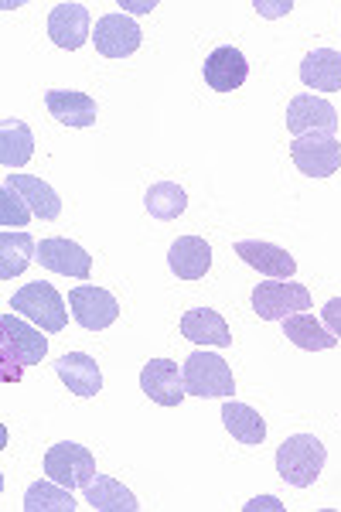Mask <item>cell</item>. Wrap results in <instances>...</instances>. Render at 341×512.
Returning a JSON list of instances; mask_svg holds the SVG:
<instances>
[{
  "instance_id": "1",
  "label": "cell",
  "mask_w": 341,
  "mask_h": 512,
  "mask_svg": "<svg viewBox=\"0 0 341 512\" xmlns=\"http://www.w3.org/2000/svg\"><path fill=\"white\" fill-rule=\"evenodd\" d=\"M0 366H4V383H18L24 366H38L48 352V338L41 328H31L18 315L0 318Z\"/></svg>"
},
{
  "instance_id": "2",
  "label": "cell",
  "mask_w": 341,
  "mask_h": 512,
  "mask_svg": "<svg viewBox=\"0 0 341 512\" xmlns=\"http://www.w3.org/2000/svg\"><path fill=\"white\" fill-rule=\"evenodd\" d=\"M328 448L314 434H294L277 448V472L294 489H311L324 472Z\"/></svg>"
},
{
  "instance_id": "3",
  "label": "cell",
  "mask_w": 341,
  "mask_h": 512,
  "mask_svg": "<svg viewBox=\"0 0 341 512\" xmlns=\"http://www.w3.org/2000/svg\"><path fill=\"white\" fill-rule=\"evenodd\" d=\"M11 311L21 315L24 321H31V325H38L41 332H48V335L65 332V325H69V311H65L62 294H58L52 284H45V280L24 284L21 291L11 297Z\"/></svg>"
},
{
  "instance_id": "4",
  "label": "cell",
  "mask_w": 341,
  "mask_h": 512,
  "mask_svg": "<svg viewBox=\"0 0 341 512\" xmlns=\"http://www.w3.org/2000/svg\"><path fill=\"white\" fill-rule=\"evenodd\" d=\"M185 390L188 396H202V400H219V396L236 393V379L222 355L215 352H191L185 359Z\"/></svg>"
},
{
  "instance_id": "5",
  "label": "cell",
  "mask_w": 341,
  "mask_h": 512,
  "mask_svg": "<svg viewBox=\"0 0 341 512\" xmlns=\"http://www.w3.org/2000/svg\"><path fill=\"white\" fill-rule=\"evenodd\" d=\"M45 475L52 478V482L65 485L69 492H76V489H86V485L93 482L99 472H96L93 451L82 448V444L62 441V444H55V448H48Z\"/></svg>"
},
{
  "instance_id": "6",
  "label": "cell",
  "mask_w": 341,
  "mask_h": 512,
  "mask_svg": "<svg viewBox=\"0 0 341 512\" xmlns=\"http://www.w3.org/2000/svg\"><path fill=\"white\" fill-rule=\"evenodd\" d=\"M253 311L263 321H284L290 315L311 311V291L304 284H287V280H266L253 291Z\"/></svg>"
},
{
  "instance_id": "7",
  "label": "cell",
  "mask_w": 341,
  "mask_h": 512,
  "mask_svg": "<svg viewBox=\"0 0 341 512\" xmlns=\"http://www.w3.org/2000/svg\"><path fill=\"white\" fill-rule=\"evenodd\" d=\"M290 158L307 178H331L341 168V144L335 134H301L290 140Z\"/></svg>"
},
{
  "instance_id": "8",
  "label": "cell",
  "mask_w": 341,
  "mask_h": 512,
  "mask_svg": "<svg viewBox=\"0 0 341 512\" xmlns=\"http://www.w3.org/2000/svg\"><path fill=\"white\" fill-rule=\"evenodd\" d=\"M69 308H72V318L79 321L86 332H103L110 328L116 318H120V304L110 291L96 284H79L69 291Z\"/></svg>"
},
{
  "instance_id": "9",
  "label": "cell",
  "mask_w": 341,
  "mask_h": 512,
  "mask_svg": "<svg viewBox=\"0 0 341 512\" xmlns=\"http://www.w3.org/2000/svg\"><path fill=\"white\" fill-rule=\"evenodd\" d=\"M35 260L45 270H52V274H62V277L89 280V274H93V256L82 250L79 243H72V239H65V236L41 239Z\"/></svg>"
},
{
  "instance_id": "10",
  "label": "cell",
  "mask_w": 341,
  "mask_h": 512,
  "mask_svg": "<svg viewBox=\"0 0 341 512\" xmlns=\"http://www.w3.org/2000/svg\"><path fill=\"white\" fill-rule=\"evenodd\" d=\"M287 130L294 137L301 134H335L338 130V110L321 96L301 93L290 99L287 106Z\"/></svg>"
},
{
  "instance_id": "11",
  "label": "cell",
  "mask_w": 341,
  "mask_h": 512,
  "mask_svg": "<svg viewBox=\"0 0 341 512\" xmlns=\"http://www.w3.org/2000/svg\"><path fill=\"white\" fill-rule=\"evenodd\" d=\"M140 28L137 21L127 18V14H103L96 21V31H93V45L103 59H127L140 48Z\"/></svg>"
},
{
  "instance_id": "12",
  "label": "cell",
  "mask_w": 341,
  "mask_h": 512,
  "mask_svg": "<svg viewBox=\"0 0 341 512\" xmlns=\"http://www.w3.org/2000/svg\"><path fill=\"white\" fill-rule=\"evenodd\" d=\"M140 390H144L157 407H178L188 396L185 390V373L178 369V362L171 359H151L140 369Z\"/></svg>"
},
{
  "instance_id": "13",
  "label": "cell",
  "mask_w": 341,
  "mask_h": 512,
  "mask_svg": "<svg viewBox=\"0 0 341 512\" xmlns=\"http://www.w3.org/2000/svg\"><path fill=\"white\" fill-rule=\"evenodd\" d=\"M48 38L65 52H76L89 41V7L86 4H55L48 14Z\"/></svg>"
},
{
  "instance_id": "14",
  "label": "cell",
  "mask_w": 341,
  "mask_h": 512,
  "mask_svg": "<svg viewBox=\"0 0 341 512\" xmlns=\"http://www.w3.org/2000/svg\"><path fill=\"white\" fill-rule=\"evenodd\" d=\"M202 72L215 93H236L249 76V65H246V55L239 52L236 45H219L209 59H205Z\"/></svg>"
},
{
  "instance_id": "15",
  "label": "cell",
  "mask_w": 341,
  "mask_h": 512,
  "mask_svg": "<svg viewBox=\"0 0 341 512\" xmlns=\"http://www.w3.org/2000/svg\"><path fill=\"white\" fill-rule=\"evenodd\" d=\"M236 256L243 263H249L253 270H260L270 280H290L297 274V260L287 250L273 243H260V239H243L236 243Z\"/></svg>"
},
{
  "instance_id": "16",
  "label": "cell",
  "mask_w": 341,
  "mask_h": 512,
  "mask_svg": "<svg viewBox=\"0 0 341 512\" xmlns=\"http://www.w3.org/2000/svg\"><path fill=\"white\" fill-rule=\"evenodd\" d=\"M45 106L58 123H65V127H93L99 117L96 99L79 93V89H48Z\"/></svg>"
},
{
  "instance_id": "17",
  "label": "cell",
  "mask_w": 341,
  "mask_h": 512,
  "mask_svg": "<svg viewBox=\"0 0 341 512\" xmlns=\"http://www.w3.org/2000/svg\"><path fill=\"white\" fill-rule=\"evenodd\" d=\"M168 267L178 280H202L212 267V246L202 236H181L168 250Z\"/></svg>"
},
{
  "instance_id": "18",
  "label": "cell",
  "mask_w": 341,
  "mask_h": 512,
  "mask_svg": "<svg viewBox=\"0 0 341 512\" xmlns=\"http://www.w3.org/2000/svg\"><path fill=\"white\" fill-rule=\"evenodd\" d=\"M181 335L195 345H212V349H229L232 332L226 325V318L212 308H191L181 318Z\"/></svg>"
},
{
  "instance_id": "19",
  "label": "cell",
  "mask_w": 341,
  "mask_h": 512,
  "mask_svg": "<svg viewBox=\"0 0 341 512\" xmlns=\"http://www.w3.org/2000/svg\"><path fill=\"white\" fill-rule=\"evenodd\" d=\"M55 373L69 386V393H76V396H96L103 390V373H99L93 355H86V352L62 355V359L55 362Z\"/></svg>"
},
{
  "instance_id": "20",
  "label": "cell",
  "mask_w": 341,
  "mask_h": 512,
  "mask_svg": "<svg viewBox=\"0 0 341 512\" xmlns=\"http://www.w3.org/2000/svg\"><path fill=\"white\" fill-rule=\"evenodd\" d=\"M301 82L314 93H338L341 89V52L335 48H314L301 62Z\"/></svg>"
},
{
  "instance_id": "21",
  "label": "cell",
  "mask_w": 341,
  "mask_h": 512,
  "mask_svg": "<svg viewBox=\"0 0 341 512\" xmlns=\"http://www.w3.org/2000/svg\"><path fill=\"white\" fill-rule=\"evenodd\" d=\"M31 158H35V137H31V127L18 117H7L0 123V164L7 171L24 168Z\"/></svg>"
},
{
  "instance_id": "22",
  "label": "cell",
  "mask_w": 341,
  "mask_h": 512,
  "mask_svg": "<svg viewBox=\"0 0 341 512\" xmlns=\"http://www.w3.org/2000/svg\"><path fill=\"white\" fill-rule=\"evenodd\" d=\"M4 185L18 188V192L24 195V202L31 205V212H35V219H45L52 222L62 216V198H58V192L48 181H41L35 175H7Z\"/></svg>"
},
{
  "instance_id": "23",
  "label": "cell",
  "mask_w": 341,
  "mask_h": 512,
  "mask_svg": "<svg viewBox=\"0 0 341 512\" xmlns=\"http://www.w3.org/2000/svg\"><path fill=\"white\" fill-rule=\"evenodd\" d=\"M82 492H86V502L93 512H137L140 509L137 495L110 475H96Z\"/></svg>"
},
{
  "instance_id": "24",
  "label": "cell",
  "mask_w": 341,
  "mask_h": 512,
  "mask_svg": "<svg viewBox=\"0 0 341 512\" xmlns=\"http://www.w3.org/2000/svg\"><path fill=\"white\" fill-rule=\"evenodd\" d=\"M284 335L304 352H328V349H335V345H338V335H331L328 328H324V321L307 315V311L284 318Z\"/></svg>"
},
{
  "instance_id": "25",
  "label": "cell",
  "mask_w": 341,
  "mask_h": 512,
  "mask_svg": "<svg viewBox=\"0 0 341 512\" xmlns=\"http://www.w3.org/2000/svg\"><path fill=\"white\" fill-rule=\"evenodd\" d=\"M31 256H38V243L28 233H0V280H14L28 270Z\"/></svg>"
},
{
  "instance_id": "26",
  "label": "cell",
  "mask_w": 341,
  "mask_h": 512,
  "mask_svg": "<svg viewBox=\"0 0 341 512\" xmlns=\"http://www.w3.org/2000/svg\"><path fill=\"white\" fill-rule=\"evenodd\" d=\"M222 424H226V431L243 444H263L266 441V420L256 414L253 407H246V403L229 400L226 407H222Z\"/></svg>"
},
{
  "instance_id": "27",
  "label": "cell",
  "mask_w": 341,
  "mask_h": 512,
  "mask_svg": "<svg viewBox=\"0 0 341 512\" xmlns=\"http://www.w3.org/2000/svg\"><path fill=\"white\" fill-rule=\"evenodd\" d=\"M144 209L151 212L154 219L171 222V219H178L181 212L188 209V195H185V188L174 185V181H157V185L147 188Z\"/></svg>"
},
{
  "instance_id": "28",
  "label": "cell",
  "mask_w": 341,
  "mask_h": 512,
  "mask_svg": "<svg viewBox=\"0 0 341 512\" xmlns=\"http://www.w3.org/2000/svg\"><path fill=\"white\" fill-rule=\"evenodd\" d=\"M79 502L72 499V492L58 482H35L24 492V509L28 512H76Z\"/></svg>"
},
{
  "instance_id": "29",
  "label": "cell",
  "mask_w": 341,
  "mask_h": 512,
  "mask_svg": "<svg viewBox=\"0 0 341 512\" xmlns=\"http://www.w3.org/2000/svg\"><path fill=\"white\" fill-rule=\"evenodd\" d=\"M35 219V212H31V205L24 202V195L18 188L11 185H0V226L11 229V226H28V222Z\"/></svg>"
},
{
  "instance_id": "30",
  "label": "cell",
  "mask_w": 341,
  "mask_h": 512,
  "mask_svg": "<svg viewBox=\"0 0 341 512\" xmlns=\"http://www.w3.org/2000/svg\"><path fill=\"white\" fill-rule=\"evenodd\" d=\"M321 321H324V328H328L331 335L341 338V297H331V301L324 304Z\"/></svg>"
},
{
  "instance_id": "31",
  "label": "cell",
  "mask_w": 341,
  "mask_h": 512,
  "mask_svg": "<svg viewBox=\"0 0 341 512\" xmlns=\"http://www.w3.org/2000/svg\"><path fill=\"white\" fill-rule=\"evenodd\" d=\"M290 7H294L290 0H280V4H266V0H253V11L266 14V18H280V14H287Z\"/></svg>"
},
{
  "instance_id": "32",
  "label": "cell",
  "mask_w": 341,
  "mask_h": 512,
  "mask_svg": "<svg viewBox=\"0 0 341 512\" xmlns=\"http://www.w3.org/2000/svg\"><path fill=\"white\" fill-rule=\"evenodd\" d=\"M260 506H273V509H280V502L277 499H270V495H263V499H253L246 509H260Z\"/></svg>"
},
{
  "instance_id": "33",
  "label": "cell",
  "mask_w": 341,
  "mask_h": 512,
  "mask_svg": "<svg viewBox=\"0 0 341 512\" xmlns=\"http://www.w3.org/2000/svg\"><path fill=\"white\" fill-rule=\"evenodd\" d=\"M120 7H133L137 14H147V11H154V4H120Z\"/></svg>"
}]
</instances>
